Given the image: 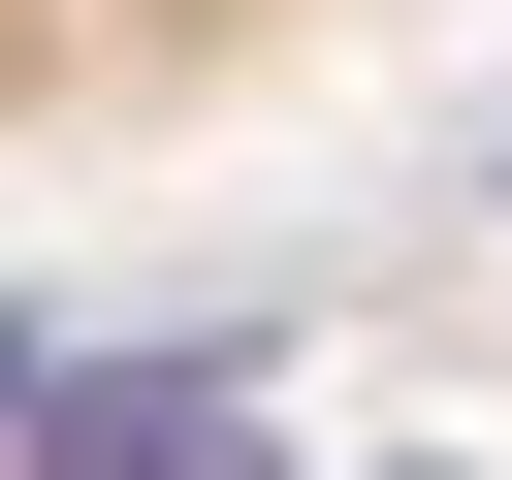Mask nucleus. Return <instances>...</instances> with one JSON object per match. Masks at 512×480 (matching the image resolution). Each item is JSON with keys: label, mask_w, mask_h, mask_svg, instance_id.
<instances>
[{"label": "nucleus", "mask_w": 512, "mask_h": 480, "mask_svg": "<svg viewBox=\"0 0 512 480\" xmlns=\"http://www.w3.org/2000/svg\"><path fill=\"white\" fill-rule=\"evenodd\" d=\"M288 0H0V128H96V96H192V64H256Z\"/></svg>", "instance_id": "f257e3e1"}, {"label": "nucleus", "mask_w": 512, "mask_h": 480, "mask_svg": "<svg viewBox=\"0 0 512 480\" xmlns=\"http://www.w3.org/2000/svg\"><path fill=\"white\" fill-rule=\"evenodd\" d=\"M64 480H224V416H160V384H128V416H64Z\"/></svg>", "instance_id": "f03ea898"}]
</instances>
